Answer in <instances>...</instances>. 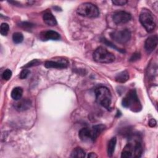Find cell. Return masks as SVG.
Here are the masks:
<instances>
[{"label":"cell","instance_id":"obj_6","mask_svg":"<svg viewBox=\"0 0 158 158\" xmlns=\"http://www.w3.org/2000/svg\"><path fill=\"white\" fill-rule=\"evenodd\" d=\"M110 37L112 40L118 43H125L131 38V32L128 29L122 30H115L110 33Z\"/></svg>","mask_w":158,"mask_h":158},{"label":"cell","instance_id":"obj_10","mask_svg":"<svg viewBox=\"0 0 158 158\" xmlns=\"http://www.w3.org/2000/svg\"><path fill=\"white\" fill-rule=\"evenodd\" d=\"M69 62L65 59H60V61H52L48 60L44 63L45 67L48 69H65L67 67Z\"/></svg>","mask_w":158,"mask_h":158},{"label":"cell","instance_id":"obj_9","mask_svg":"<svg viewBox=\"0 0 158 158\" xmlns=\"http://www.w3.org/2000/svg\"><path fill=\"white\" fill-rule=\"evenodd\" d=\"M79 137L81 140L85 142L94 141L96 139L95 138L92 129L88 128H83L79 131Z\"/></svg>","mask_w":158,"mask_h":158},{"label":"cell","instance_id":"obj_1","mask_svg":"<svg viewBox=\"0 0 158 158\" xmlns=\"http://www.w3.org/2000/svg\"><path fill=\"white\" fill-rule=\"evenodd\" d=\"M96 102L107 110L110 109L112 95L110 90L106 86H99L95 89Z\"/></svg>","mask_w":158,"mask_h":158},{"label":"cell","instance_id":"obj_24","mask_svg":"<svg viewBox=\"0 0 158 158\" xmlns=\"http://www.w3.org/2000/svg\"><path fill=\"white\" fill-rule=\"evenodd\" d=\"M12 77V71L9 69H6L2 74V78L4 80H9Z\"/></svg>","mask_w":158,"mask_h":158},{"label":"cell","instance_id":"obj_26","mask_svg":"<svg viewBox=\"0 0 158 158\" xmlns=\"http://www.w3.org/2000/svg\"><path fill=\"white\" fill-rule=\"evenodd\" d=\"M29 73H30V70L28 69H24L20 73L19 78L20 79H25V78H26L28 77Z\"/></svg>","mask_w":158,"mask_h":158},{"label":"cell","instance_id":"obj_29","mask_svg":"<svg viewBox=\"0 0 158 158\" xmlns=\"http://www.w3.org/2000/svg\"><path fill=\"white\" fill-rule=\"evenodd\" d=\"M20 26L22 27H23V28H30L31 27H33V24H31V23H28V22H22L21 24H20Z\"/></svg>","mask_w":158,"mask_h":158},{"label":"cell","instance_id":"obj_30","mask_svg":"<svg viewBox=\"0 0 158 158\" xmlns=\"http://www.w3.org/2000/svg\"><path fill=\"white\" fill-rule=\"evenodd\" d=\"M156 123H157V122H156V120L154 119V118L151 119V120H149V125L151 127H155L156 125Z\"/></svg>","mask_w":158,"mask_h":158},{"label":"cell","instance_id":"obj_25","mask_svg":"<svg viewBox=\"0 0 158 158\" xmlns=\"http://www.w3.org/2000/svg\"><path fill=\"white\" fill-rule=\"evenodd\" d=\"M101 41L105 44H106L107 46H110V47H112V48H114L115 49H116L117 51H120V52H124V51H122V49H120L119 48H118L117 46H115V45H114L111 42H110L109 41H108L107 40H106V38H102L101 39Z\"/></svg>","mask_w":158,"mask_h":158},{"label":"cell","instance_id":"obj_7","mask_svg":"<svg viewBox=\"0 0 158 158\" xmlns=\"http://www.w3.org/2000/svg\"><path fill=\"white\" fill-rule=\"evenodd\" d=\"M131 19V15L125 11H118L114 14L112 19L117 25H122L128 22Z\"/></svg>","mask_w":158,"mask_h":158},{"label":"cell","instance_id":"obj_15","mask_svg":"<svg viewBox=\"0 0 158 158\" xmlns=\"http://www.w3.org/2000/svg\"><path fill=\"white\" fill-rule=\"evenodd\" d=\"M43 20L45 23L49 26H55L57 25V21L55 17L50 12H47L44 14Z\"/></svg>","mask_w":158,"mask_h":158},{"label":"cell","instance_id":"obj_8","mask_svg":"<svg viewBox=\"0 0 158 158\" xmlns=\"http://www.w3.org/2000/svg\"><path fill=\"white\" fill-rule=\"evenodd\" d=\"M130 142L133 146V157H140L143 153V146L139 138L133 136V138H130Z\"/></svg>","mask_w":158,"mask_h":158},{"label":"cell","instance_id":"obj_19","mask_svg":"<svg viewBox=\"0 0 158 158\" xmlns=\"http://www.w3.org/2000/svg\"><path fill=\"white\" fill-rule=\"evenodd\" d=\"M70 157H85V152L84 150L80 148L77 147L73 149L71 152Z\"/></svg>","mask_w":158,"mask_h":158},{"label":"cell","instance_id":"obj_31","mask_svg":"<svg viewBox=\"0 0 158 158\" xmlns=\"http://www.w3.org/2000/svg\"><path fill=\"white\" fill-rule=\"evenodd\" d=\"M88 157H97V156L94 153L91 152V153H89V154L88 155Z\"/></svg>","mask_w":158,"mask_h":158},{"label":"cell","instance_id":"obj_20","mask_svg":"<svg viewBox=\"0 0 158 158\" xmlns=\"http://www.w3.org/2000/svg\"><path fill=\"white\" fill-rule=\"evenodd\" d=\"M105 128H106V126L104 125H102V124L96 125L92 127V131L93 132L94 136L96 139L105 130Z\"/></svg>","mask_w":158,"mask_h":158},{"label":"cell","instance_id":"obj_22","mask_svg":"<svg viewBox=\"0 0 158 158\" xmlns=\"http://www.w3.org/2000/svg\"><path fill=\"white\" fill-rule=\"evenodd\" d=\"M9 26L7 23H2L1 25L0 32L2 36H6L9 32Z\"/></svg>","mask_w":158,"mask_h":158},{"label":"cell","instance_id":"obj_14","mask_svg":"<svg viewBox=\"0 0 158 158\" xmlns=\"http://www.w3.org/2000/svg\"><path fill=\"white\" fill-rule=\"evenodd\" d=\"M121 157H133V146L130 142L127 143V144L124 147L121 154Z\"/></svg>","mask_w":158,"mask_h":158},{"label":"cell","instance_id":"obj_12","mask_svg":"<svg viewBox=\"0 0 158 158\" xmlns=\"http://www.w3.org/2000/svg\"><path fill=\"white\" fill-rule=\"evenodd\" d=\"M31 102L29 99H20L19 100H17V102L14 104V107L17 110L22 112L28 110L31 107Z\"/></svg>","mask_w":158,"mask_h":158},{"label":"cell","instance_id":"obj_23","mask_svg":"<svg viewBox=\"0 0 158 158\" xmlns=\"http://www.w3.org/2000/svg\"><path fill=\"white\" fill-rule=\"evenodd\" d=\"M40 64V61L38 59H33L31 61H30L29 62H28L27 64H26L25 65H23V67H24L25 69H27V68H30L31 67H34V66H36L38 65H39Z\"/></svg>","mask_w":158,"mask_h":158},{"label":"cell","instance_id":"obj_3","mask_svg":"<svg viewBox=\"0 0 158 158\" xmlns=\"http://www.w3.org/2000/svg\"><path fill=\"white\" fill-rule=\"evenodd\" d=\"M77 12L79 15L88 18L98 17L99 15L98 8L90 2H84L81 4L78 7Z\"/></svg>","mask_w":158,"mask_h":158},{"label":"cell","instance_id":"obj_11","mask_svg":"<svg viewBox=\"0 0 158 158\" xmlns=\"http://www.w3.org/2000/svg\"><path fill=\"white\" fill-rule=\"evenodd\" d=\"M158 38L157 35H153L148 37L144 43V48L148 53L153 51L157 45Z\"/></svg>","mask_w":158,"mask_h":158},{"label":"cell","instance_id":"obj_13","mask_svg":"<svg viewBox=\"0 0 158 158\" xmlns=\"http://www.w3.org/2000/svg\"><path fill=\"white\" fill-rule=\"evenodd\" d=\"M60 38V35L53 30H48L43 32V34L41 35V38L44 40H58Z\"/></svg>","mask_w":158,"mask_h":158},{"label":"cell","instance_id":"obj_18","mask_svg":"<svg viewBox=\"0 0 158 158\" xmlns=\"http://www.w3.org/2000/svg\"><path fill=\"white\" fill-rule=\"evenodd\" d=\"M23 94V89L21 87H15L11 91V97L13 99L17 101L21 99Z\"/></svg>","mask_w":158,"mask_h":158},{"label":"cell","instance_id":"obj_2","mask_svg":"<svg viewBox=\"0 0 158 158\" xmlns=\"http://www.w3.org/2000/svg\"><path fill=\"white\" fill-rule=\"evenodd\" d=\"M122 106L126 108H130L132 111L138 112L141 109V105L138 99L135 89L130 90L122 101Z\"/></svg>","mask_w":158,"mask_h":158},{"label":"cell","instance_id":"obj_28","mask_svg":"<svg viewBox=\"0 0 158 158\" xmlns=\"http://www.w3.org/2000/svg\"><path fill=\"white\" fill-rule=\"evenodd\" d=\"M141 56H140V54L138 53V52H136V53H134L131 57H130V60L131 62H133V61H136L137 60H138L139 58H140Z\"/></svg>","mask_w":158,"mask_h":158},{"label":"cell","instance_id":"obj_5","mask_svg":"<svg viewBox=\"0 0 158 158\" xmlns=\"http://www.w3.org/2000/svg\"><path fill=\"white\" fill-rule=\"evenodd\" d=\"M139 21L146 30L151 32L156 27V22L152 14L148 10H143L139 15Z\"/></svg>","mask_w":158,"mask_h":158},{"label":"cell","instance_id":"obj_4","mask_svg":"<svg viewBox=\"0 0 158 158\" xmlns=\"http://www.w3.org/2000/svg\"><path fill=\"white\" fill-rule=\"evenodd\" d=\"M93 59L99 63H111L114 61V55L103 47H99L93 52Z\"/></svg>","mask_w":158,"mask_h":158},{"label":"cell","instance_id":"obj_27","mask_svg":"<svg viewBox=\"0 0 158 158\" xmlns=\"http://www.w3.org/2000/svg\"><path fill=\"white\" fill-rule=\"evenodd\" d=\"M112 2L115 6H123L126 4L128 1L126 0H114L112 1Z\"/></svg>","mask_w":158,"mask_h":158},{"label":"cell","instance_id":"obj_17","mask_svg":"<svg viewBox=\"0 0 158 158\" xmlns=\"http://www.w3.org/2000/svg\"><path fill=\"white\" fill-rule=\"evenodd\" d=\"M117 143V139L115 137L112 138L108 142L107 144V154L109 157H112L114 151H115V148L116 146Z\"/></svg>","mask_w":158,"mask_h":158},{"label":"cell","instance_id":"obj_21","mask_svg":"<svg viewBox=\"0 0 158 158\" xmlns=\"http://www.w3.org/2000/svg\"><path fill=\"white\" fill-rule=\"evenodd\" d=\"M12 40L14 43L19 44L23 41V36L22 33L20 32H15L12 35Z\"/></svg>","mask_w":158,"mask_h":158},{"label":"cell","instance_id":"obj_16","mask_svg":"<svg viewBox=\"0 0 158 158\" xmlns=\"http://www.w3.org/2000/svg\"><path fill=\"white\" fill-rule=\"evenodd\" d=\"M115 81L118 83H125L129 79V74L127 70L122 71L118 73L115 76Z\"/></svg>","mask_w":158,"mask_h":158}]
</instances>
